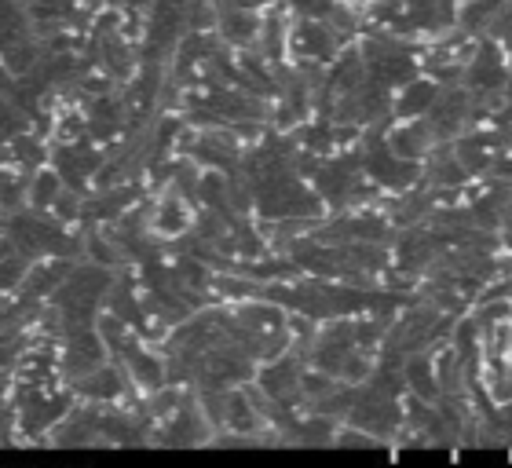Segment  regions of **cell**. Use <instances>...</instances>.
<instances>
[{"instance_id":"6da1fadb","label":"cell","mask_w":512,"mask_h":468,"mask_svg":"<svg viewBox=\"0 0 512 468\" xmlns=\"http://www.w3.org/2000/svg\"><path fill=\"white\" fill-rule=\"evenodd\" d=\"M220 26H224V33L231 37V41H253L256 30H260V19H253V15H246L242 8H224V15H220Z\"/></svg>"},{"instance_id":"7a4b0ae2","label":"cell","mask_w":512,"mask_h":468,"mask_svg":"<svg viewBox=\"0 0 512 468\" xmlns=\"http://www.w3.org/2000/svg\"><path fill=\"white\" fill-rule=\"evenodd\" d=\"M436 99H439V92H436L432 85H410V88L403 92V99H399V114L417 117L421 110L436 107Z\"/></svg>"},{"instance_id":"3957f363","label":"cell","mask_w":512,"mask_h":468,"mask_svg":"<svg viewBox=\"0 0 512 468\" xmlns=\"http://www.w3.org/2000/svg\"><path fill=\"white\" fill-rule=\"evenodd\" d=\"M158 227L161 231H183V227H187V213H183V205H176L169 198V202L161 205V213H158Z\"/></svg>"},{"instance_id":"277c9868","label":"cell","mask_w":512,"mask_h":468,"mask_svg":"<svg viewBox=\"0 0 512 468\" xmlns=\"http://www.w3.org/2000/svg\"><path fill=\"white\" fill-rule=\"evenodd\" d=\"M55 194H59V180L44 172L41 180L33 183V205H37V209H44V205H55Z\"/></svg>"}]
</instances>
